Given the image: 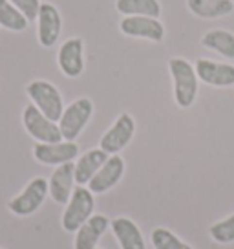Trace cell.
<instances>
[{"label": "cell", "mask_w": 234, "mask_h": 249, "mask_svg": "<svg viewBox=\"0 0 234 249\" xmlns=\"http://www.w3.org/2000/svg\"><path fill=\"white\" fill-rule=\"evenodd\" d=\"M110 156L102 148H92L81 156L75 163V183L77 185H88V181L99 172L102 165L106 163Z\"/></svg>", "instance_id": "e0dca14e"}, {"label": "cell", "mask_w": 234, "mask_h": 249, "mask_svg": "<svg viewBox=\"0 0 234 249\" xmlns=\"http://www.w3.org/2000/svg\"><path fill=\"white\" fill-rule=\"evenodd\" d=\"M123 174H125V160L119 154L110 156L106 160V163L99 169V172L88 181V189L94 195L108 193L110 189H114L121 181Z\"/></svg>", "instance_id": "4fadbf2b"}, {"label": "cell", "mask_w": 234, "mask_h": 249, "mask_svg": "<svg viewBox=\"0 0 234 249\" xmlns=\"http://www.w3.org/2000/svg\"><path fill=\"white\" fill-rule=\"evenodd\" d=\"M95 198L94 193L84 185L73 189L70 202L66 203L63 213V227L68 233H77V229L84 224L88 218L94 214Z\"/></svg>", "instance_id": "3957f363"}, {"label": "cell", "mask_w": 234, "mask_h": 249, "mask_svg": "<svg viewBox=\"0 0 234 249\" xmlns=\"http://www.w3.org/2000/svg\"><path fill=\"white\" fill-rule=\"evenodd\" d=\"M110 227H112L114 236L119 242L121 249H147L141 229L130 218L117 216L116 220L110 222Z\"/></svg>", "instance_id": "2e32d148"}, {"label": "cell", "mask_w": 234, "mask_h": 249, "mask_svg": "<svg viewBox=\"0 0 234 249\" xmlns=\"http://www.w3.org/2000/svg\"><path fill=\"white\" fill-rule=\"evenodd\" d=\"M94 114V103L88 97H79L64 108L63 116L59 119V128L64 141H75L84 130L88 121Z\"/></svg>", "instance_id": "277c9868"}, {"label": "cell", "mask_w": 234, "mask_h": 249, "mask_svg": "<svg viewBox=\"0 0 234 249\" xmlns=\"http://www.w3.org/2000/svg\"><path fill=\"white\" fill-rule=\"evenodd\" d=\"M22 123L26 132L39 143H59V141H64L61 128H59V123L48 119L33 103L24 108Z\"/></svg>", "instance_id": "5b68a950"}, {"label": "cell", "mask_w": 234, "mask_h": 249, "mask_svg": "<svg viewBox=\"0 0 234 249\" xmlns=\"http://www.w3.org/2000/svg\"><path fill=\"white\" fill-rule=\"evenodd\" d=\"M116 9L125 17H161L159 0H116Z\"/></svg>", "instance_id": "d6986e66"}, {"label": "cell", "mask_w": 234, "mask_h": 249, "mask_svg": "<svg viewBox=\"0 0 234 249\" xmlns=\"http://www.w3.org/2000/svg\"><path fill=\"white\" fill-rule=\"evenodd\" d=\"M187 8L198 18H221L234 11V2L231 0H187Z\"/></svg>", "instance_id": "ac0fdd59"}, {"label": "cell", "mask_w": 234, "mask_h": 249, "mask_svg": "<svg viewBox=\"0 0 234 249\" xmlns=\"http://www.w3.org/2000/svg\"><path fill=\"white\" fill-rule=\"evenodd\" d=\"M110 220L104 214H92V216L86 220L83 226L77 229L75 233V249H95L97 244L101 240V236L110 227Z\"/></svg>", "instance_id": "9a60e30c"}, {"label": "cell", "mask_w": 234, "mask_h": 249, "mask_svg": "<svg viewBox=\"0 0 234 249\" xmlns=\"http://www.w3.org/2000/svg\"><path fill=\"white\" fill-rule=\"evenodd\" d=\"M198 79L214 88H231L234 86V64L216 62L211 59H198L194 64Z\"/></svg>", "instance_id": "30bf717a"}, {"label": "cell", "mask_w": 234, "mask_h": 249, "mask_svg": "<svg viewBox=\"0 0 234 249\" xmlns=\"http://www.w3.org/2000/svg\"><path fill=\"white\" fill-rule=\"evenodd\" d=\"M73 183H75V163L70 161V163L59 165L48 181L50 196L53 198V202L61 203V205H66L70 202L71 193H73Z\"/></svg>", "instance_id": "5bb4252c"}, {"label": "cell", "mask_w": 234, "mask_h": 249, "mask_svg": "<svg viewBox=\"0 0 234 249\" xmlns=\"http://www.w3.org/2000/svg\"><path fill=\"white\" fill-rule=\"evenodd\" d=\"M26 93L30 95V99L33 101V105L55 123H59V119L64 112V101L63 95L59 92V88L55 85H51L50 81H32L30 85L26 86Z\"/></svg>", "instance_id": "7a4b0ae2"}, {"label": "cell", "mask_w": 234, "mask_h": 249, "mask_svg": "<svg viewBox=\"0 0 234 249\" xmlns=\"http://www.w3.org/2000/svg\"><path fill=\"white\" fill-rule=\"evenodd\" d=\"M35 160L42 165H64L73 161L79 156V147L75 141H59V143H37L33 147Z\"/></svg>", "instance_id": "8fae6325"}, {"label": "cell", "mask_w": 234, "mask_h": 249, "mask_svg": "<svg viewBox=\"0 0 234 249\" xmlns=\"http://www.w3.org/2000/svg\"><path fill=\"white\" fill-rule=\"evenodd\" d=\"M50 195V185L46 178H33L28 185L24 187L20 195H17L8 203L9 211L17 216H30L37 213L39 207L44 203L46 196Z\"/></svg>", "instance_id": "8992f818"}, {"label": "cell", "mask_w": 234, "mask_h": 249, "mask_svg": "<svg viewBox=\"0 0 234 249\" xmlns=\"http://www.w3.org/2000/svg\"><path fill=\"white\" fill-rule=\"evenodd\" d=\"M201 46L225 59H234V33L229 30H211L201 37Z\"/></svg>", "instance_id": "ffe728a7"}, {"label": "cell", "mask_w": 234, "mask_h": 249, "mask_svg": "<svg viewBox=\"0 0 234 249\" xmlns=\"http://www.w3.org/2000/svg\"><path fill=\"white\" fill-rule=\"evenodd\" d=\"M84 42L81 37H71L59 48L57 62L66 77L75 79L84 71Z\"/></svg>", "instance_id": "7c38bea8"}, {"label": "cell", "mask_w": 234, "mask_h": 249, "mask_svg": "<svg viewBox=\"0 0 234 249\" xmlns=\"http://www.w3.org/2000/svg\"><path fill=\"white\" fill-rule=\"evenodd\" d=\"M119 31L126 37L145 39L150 42H161L165 39L163 22L152 17H123L119 22Z\"/></svg>", "instance_id": "ba28073f"}, {"label": "cell", "mask_w": 234, "mask_h": 249, "mask_svg": "<svg viewBox=\"0 0 234 249\" xmlns=\"http://www.w3.org/2000/svg\"><path fill=\"white\" fill-rule=\"evenodd\" d=\"M172 85H174V101L180 108H190L196 103L198 90H200V79L196 68L183 57H172L168 61Z\"/></svg>", "instance_id": "6da1fadb"}, {"label": "cell", "mask_w": 234, "mask_h": 249, "mask_svg": "<svg viewBox=\"0 0 234 249\" xmlns=\"http://www.w3.org/2000/svg\"><path fill=\"white\" fill-rule=\"evenodd\" d=\"M134 134H135V121L130 114L123 112L108 130L102 134L99 148H102L108 156L119 154L132 141Z\"/></svg>", "instance_id": "52a82bcc"}, {"label": "cell", "mask_w": 234, "mask_h": 249, "mask_svg": "<svg viewBox=\"0 0 234 249\" xmlns=\"http://www.w3.org/2000/svg\"><path fill=\"white\" fill-rule=\"evenodd\" d=\"M231 2H234V0H231Z\"/></svg>", "instance_id": "d4e9b609"}, {"label": "cell", "mask_w": 234, "mask_h": 249, "mask_svg": "<svg viewBox=\"0 0 234 249\" xmlns=\"http://www.w3.org/2000/svg\"><path fill=\"white\" fill-rule=\"evenodd\" d=\"M150 242H152L154 249H194L190 244L183 242L180 236H176L167 227H156L150 233Z\"/></svg>", "instance_id": "7402d4cb"}, {"label": "cell", "mask_w": 234, "mask_h": 249, "mask_svg": "<svg viewBox=\"0 0 234 249\" xmlns=\"http://www.w3.org/2000/svg\"><path fill=\"white\" fill-rule=\"evenodd\" d=\"M95 249H99V248H95Z\"/></svg>", "instance_id": "484cf974"}, {"label": "cell", "mask_w": 234, "mask_h": 249, "mask_svg": "<svg viewBox=\"0 0 234 249\" xmlns=\"http://www.w3.org/2000/svg\"><path fill=\"white\" fill-rule=\"evenodd\" d=\"M211 238L216 244H233L234 242V213L227 218L219 220L216 224H212L209 229Z\"/></svg>", "instance_id": "603a6c76"}, {"label": "cell", "mask_w": 234, "mask_h": 249, "mask_svg": "<svg viewBox=\"0 0 234 249\" xmlns=\"http://www.w3.org/2000/svg\"><path fill=\"white\" fill-rule=\"evenodd\" d=\"M63 31V17L51 2H42L37 15V37L40 46L51 48L57 44Z\"/></svg>", "instance_id": "9c48e42d"}, {"label": "cell", "mask_w": 234, "mask_h": 249, "mask_svg": "<svg viewBox=\"0 0 234 249\" xmlns=\"http://www.w3.org/2000/svg\"><path fill=\"white\" fill-rule=\"evenodd\" d=\"M28 18L18 11V9L9 2V0H0V26L9 31H24L28 28Z\"/></svg>", "instance_id": "44dd1931"}, {"label": "cell", "mask_w": 234, "mask_h": 249, "mask_svg": "<svg viewBox=\"0 0 234 249\" xmlns=\"http://www.w3.org/2000/svg\"><path fill=\"white\" fill-rule=\"evenodd\" d=\"M9 2L20 11L28 20H37L40 4H42L40 0H9Z\"/></svg>", "instance_id": "cb8c5ba5"}]
</instances>
